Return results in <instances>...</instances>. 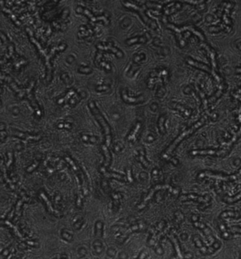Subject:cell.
<instances>
[{
  "label": "cell",
  "mask_w": 241,
  "mask_h": 259,
  "mask_svg": "<svg viewBox=\"0 0 241 259\" xmlns=\"http://www.w3.org/2000/svg\"><path fill=\"white\" fill-rule=\"evenodd\" d=\"M12 133H13V135L18 136V137H21V138H24L25 140H39L40 138V136H32V135H30L22 133H20V132H18V131H14V132H13Z\"/></svg>",
  "instance_id": "ba28073f"
},
{
  "label": "cell",
  "mask_w": 241,
  "mask_h": 259,
  "mask_svg": "<svg viewBox=\"0 0 241 259\" xmlns=\"http://www.w3.org/2000/svg\"><path fill=\"white\" fill-rule=\"evenodd\" d=\"M161 189H168L170 192H171L172 193L174 194V195H177V194L179 193V190L175 189V188H172L170 185H156L155 187H153L152 189L151 190V191L149 193H148V195L147 196V197L144 198V201H143L141 204L139 205V209H142V208H144L146 206V204L147 203L148 201H149V200L152 198L153 194L155 193L156 191L157 190H161Z\"/></svg>",
  "instance_id": "3957f363"
},
{
  "label": "cell",
  "mask_w": 241,
  "mask_h": 259,
  "mask_svg": "<svg viewBox=\"0 0 241 259\" xmlns=\"http://www.w3.org/2000/svg\"><path fill=\"white\" fill-rule=\"evenodd\" d=\"M102 150H103V152L104 154L105 157V165H108L109 164V163L110 162V152H109V151L108 150V147L107 146L105 145H103L102 146Z\"/></svg>",
  "instance_id": "8fae6325"
},
{
  "label": "cell",
  "mask_w": 241,
  "mask_h": 259,
  "mask_svg": "<svg viewBox=\"0 0 241 259\" xmlns=\"http://www.w3.org/2000/svg\"><path fill=\"white\" fill-rule=\"evenodd\" d=\"M88 105H89V108H90V109L91 110V111L92 113H93V114L94 115V116L96 117L97 120L99 121V123L100 124V125H101L103 130H104L105 137H106V145H107V146L108 147V146L110 145V142H111V135H110V126H109L107 122H106L105 120L104 119V118L103 117V115L101 113H100L99 108H98L96 106V105H95V103L93 102V101H90L88 103Z\"/></svg>",
  "instance_id": "6da1fadb"
},
{
  "label": "cell",
  "mask_w": 241,
  "mask_h": 259,
  "mask_svg": "<svg viewBox=\"0 0 241 259\" xmlns=\"http://www.w3.org/2000/svg\"><path fill=\"white\" fill-rule=\"evenodd\" d=\"M38 164H39V162H35L34 164H33V165H31L30 166V167H29V168H27V171L28 172H31V171H33V170L35 169V168L38 167Z\"/></svg>",
  "instance_id": "e0dca14e"
},
{
  "label": "cell",
  "mask_w": 241,
  "mask_h": 259,
  "mask_svg": "<svg viewBox=\"0 0 241 259\" xmlns=\"http://www.w3.org/2000/svg\"><path fill=\"white\" fill-rule=\"evenodd\" d=\"M221 217L222 218H226V217H239L241 216V212H225L221 214Z\"/></svg>",
  "instance_id": "7c38bea8"
},
{
  "label": "cell",
  "mask_w": 241,
  "mask_h": 259,
  "mask_svg": "<svg viewBox=\"0 0 241 259\" xmlns=\"http://www.w3.org/2000/svg\"><path fill=\"white\" fill-rule=\"evenodd\" d=\"M143 227H144V225L142 224L134 225V226L131 227V228H130V229H128V231L127 232V233L131 232H132V231H134V230H137V229H141V228H142Z\"/></svg>",
  "instance_id": "9a60e30c"
},
{
  "label": "cell",
  "mask_w": 241,
  "mask_h": 259,
  "mask_svg": "<svg viewBox=\"0 0 241 259\" xmlns=\"http://www.w3.org/2000/svg\"><path fill=\"white\" fill-rule=\"evenodd\" d=\"M66 160L67 161V162H68L69 164L72 166L73 169H74L75 171H78V168L77 167V166L75 165L74 162H73L72 160L69 158V157H66Z\"/></svg>",
  "instance_id": "2e32d148"
},
{
  "label": "cell",
  "mask_w": 241,
  "mask_h": 259,
  "mask_svg": "<svg viewBox=\"0 0 241 259\" xmlns=\"http://www.w3.org/2000/svg\"><path fill=\"white\" fill-rule=\"evenodd\" d=\"M12 163V153H9V160H8V162H7V167H9V166L11 165V164Z\"/></svg>",
  "instance_id": "d6986e66"
},
{
  "label": "cell",
  "mask_w": 241,
  "mask_h": 259,
  "mask_svg": "<svg viewBox=\"0 0 241 259\" xmlns=\"http://www.w3.org/2000/svg\"><path fill=\"white\" fill-rule=\"evenodd\" d=\"M40 196H41V198H43L44 202L46 203L47 207V208H48V210H49L50 212H51L52 214H53V215H55V216H60V214L59 213V212H57V211H56V210L54 209V208L52 207V204L50 203V201L48 200V198H47V196H46V195H44L43 193H41V194H40Z\"/></svg>",
  "instance_id": "52a82bcc"
},
{
  "label": "cell",
  "mask_w": 241,
  "mask_h": 259,
  "mask_svg": "<svg viewBox=\"0 0 241 259\" xmlns=\"http://www.w3.org/2000/svg\"><path fill=\"white\" fill-rule=\"evenodd\" d=\"M98 48H99L100 50H110L111 52H114L115 54L117 57L119 58H122L123 56V53L120 51V50H117L115 47H114L113 46H111V45H108V46H104V45H99V46H97Z\"/></svg>",
  "instance_id": "277c9868"
},
{
  "label": "cell",
  "mask_w": 241,
  "mask_h": 259,
  "mask_svg": "<svg viewBox=\"0 0 241 259\" xmlns=\"http://www.w3.org/2000/svg\"><path fill=\"white\" fill-rule=\"evenodd\" d=\"M21 201H19V202H18L17 207H16V211H17L18 212H19V209H20V205H21Z\"/></svg>",
  "instance_id": "ffe728a7"
},
{
  "label": "cell",
  "mask_w": 241,
  "mask_h": 259,
  "mask_svg": "<svg viewBox=\"0 0 241 259\" xmlns=\"http://www.w3.org/2000/svg\"><path fill=\"white\" fill-rule=\"evenodd\" d=\"M122 99L124 100V101L127 103H138L140 101L143 100V96H140L138 98H131L129 97L127 95V93H126V90H123L122 91Z\"/></svg>",
  "instance_id": "5b68a950"
},
{
  "label": "cell",
  "mask_w": 241,
  "mask_h": 259,
  "mask_svg": "<svg viewBox=\"0 0 241 259\" xmlns=\"http://www.w3.org/2000/svg\"><path fill=\"white\" fill-rule=\"evenodd\" d=\"M222 153H223V151L216 152V151L209 150V151H194V152H192L191 154H193V155H195V154H209V155H215V154H217V155H221Z\"/></svg>",
  "instance_id": "30bf717a"
},
{
  "label": "cell",
  "mask_w": 241,
  "mask_h": 259,
  "mask_svg": "<svg viewBox=\"0 0 241 259\" xmlns=\"http://www.w3.org/2000/svg\"><path fill=\"white\" fill-rule=\"evenodd\" d=\"M137 42H140V43H144L145 42V39L143 38H134L130 39V40L127 41V43L128 45H131L134 43H137Z\"/></svg>",
  "instance_id": "4fadbf2b"
},
{
  "label": "cell",
  "mask_w": 241,
  "mask_h": 259,
  "mask_svg": "<svg viewBox=\"0 0 241 259\" xmlns=\"http://www.w3.org/2000/svg\"><path fill=\"white\" fill-rule=\"evenodd\" d=\"M217 176V175H213V174H210L208 173H203V174H200V175H199V178H202V177H209V178H214V179H221V180H231V179H235V177L238 176Z\"/></svg>",
  "instance_id": "8992f818"
},
{
  "label": "cell",
  "mask_w": 241,
  "mask_h": 259,
  "mask_svg": "<svg viewBox=\"0 0 241 259\" xmlns=\"http://www.w3.org/2000/svg\"><path fill=\"white\" fill-rule=\"evenodd\" d=\"M204 122V119L201 120L199 121V122H198L197 123H196L195 125H193L191 128H190V129H188V130H187L186 131L183 132V133H182V134L180 135L179 136V137H178V138L175 140V142H173L171 145H170V147L169 149H168L166 152H165V153L163 154V157H164V158H167V157L169 156V154L172 152L173 150H174L175 147H176V145H177L178 144V143L180 142L181 141V140L184 138V137H185L186 136L192 133L193 131L195 130L196 129H197V128H199V127H200L201 125H202Z\"/></svg>",
  "instance_id": "7a4b0ae2"
},
{
  "label": "cell",
  "mask_w": 241,
  "mask_h": 259,
  "mask_svg": "<svg viewBox=\"0 0 241 259\" xmlns=\"http://www.w3.org/2000/svg\"><path fill=\"white\" fill-rule=\"evenodd\" d=\"M140 127H141V124L139 123H137L136 126L134 127V128L131 130L130 134L129 135V136L127 137V140L129 141H134V140H136V135L137 133H138Z\"/></svg>",
  "instance_id": "9c48e42d"
},
{
  "label": "cell",
  "mask_w": 241,
  "mask_h": 259,
  "mask_svg": "<svg viewBox=\"0 0 241 259\" xmlns=\"http://www.w3.org/2000/svg\"><path fill=\"white\" fill-rule=\"evenodd\" d=\"M102 173L104 174V176H105L106 177H108V178H110V177H115V178H121V176H119V175H117V174H109L108 173L107 171H105V169L104 168H102L101 169Z\"/></svg>",
  "instance_id": "5bb4252c"
},
{
  "label": "cell",
  "mask_w": 241,
  "mask_h": 259,
  "mask_svg": "<svg viewBox=\"0 0 241 259\" xmlns=\"http://www.w3.org/2000/svg\"><path fill=\"white\" fill-rule=\"evenodd\" d=\"M107 89H109V86H106V85L100 86L96 88L97 91H105V90H107Z\"/></svg>",
  "instance_id": "ac0fdd59"
}]
</instances>
